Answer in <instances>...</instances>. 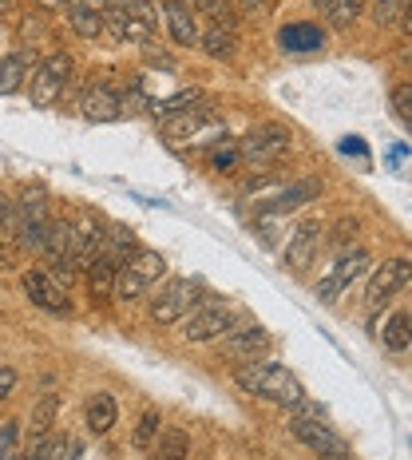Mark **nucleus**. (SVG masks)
Here are the masks:
<instances>
[{"label": "nucleus", "instance_id": "f257e3e1", "mask_svg": "<svg viewBox=\"0 0 412 460\" xmlns=\"http://www.w3.org/2000/svg\"><path fill=\"white\" fill-rule=\"evenodd\" d=\"M234 385L250 397H262L270 405H282V409H298L305 401V389L302 381L294 377L282 361H270V358H254V361H242L234 369Z\"/></svg>", "mask_w": 412, "mask_h": 460}, {"label": "nucleus", "instance_id": "f03ea898", "mask_svg": "<svg viewBox=\"0 0 412 460\" xmlns=\"http://www.w3.org/2000/svg\"><path fill=\"white\" fill-rule=\"evenodd\" d=\"M162 278H167V258H162L159 251H151V246H136V251L119 262V270H115V294L111 298L139 302L155 290Z\"/></svg>", "mask_w": 412, "mask_h": 460}, {"label": "nucleus", "instance_id": "7ed1b4c3", "mask_svg": "<svg viewBox=\"0 0 412 460\" xmlns=\"http://www.w3.org/2000/svg\"><path fill=\"white\" fill-rule=\"evenodd\" d=\"M290 433L302 440L310 453H318V460H349V445H345L341 433H333L329 420H325V409L321 405H310V401H302L298 413L290 420Z\"/></svg>", "mask_w": 412, "mask_h": 460}, {"label": "nucleus", "instance_id": "20e7f679", "mask_svg": "<svg viewBox=\"0 0 412 460\" xmlns=\"http://www.w3.org/2000/svg\"><path fill=\"white\" fill-rule=\"evenodd\" d=\"M238 147V159L246 163V167H254V171H270L274 163H282L285 155H290V147H294V131L285 128V123H258V128H250L242 139L234 143Z\"/></svg>", "mask_w": 412, "mask_h": 460}, {"label": "nucleus", "instance_id": "39448f33", "mask_svg": "<svg viewBox=\"0 0 412 460\" xmlns=\"http://www.w3.org/2000/svg\"><path fill=\"white\" fill-rule=\"evenodd\" d=\"M198 298H206L203 282H195V278H167V282L155 290V298H151L147 314L155 325H179L190 310H195Z\"/></svg>", "mask_w": 412, "mask_h": 460}, {"label": "nucleus", "instance_id": "423d86ee", "mask_svg": "<svg viewBox=\"0 0 412 460\" xmlns=\"http://www.w3.org/2000/svg\"><path fill=\"white\" fill-rule=\"evenodd\" d=\"M72 75H75V60L68 52L44 56V60L36 64V72H32V84H28V100H32L36 108H52V103L68 92Z\"/></svg>", "mask_w": 412, "mask_h": 460}, {"label": "nucleus", "instance_id": "0eeeda50", "mask_svg": "<svg viewBox=\"0 0 412 460\" xmlns=\"http://www.w3.org/2000/svg\"><path fill=\"white\" fill-rule=\"evenodd\" d=\"M238 322V310L223 298H198L195 310L183 318V338L203 345V341H218L230 325Z\"/></svg>", "mask_w": 412, "mask_h": 460}, {"label": "nucleus", "instance_id": "6e6552de", "mask_svg": "<svg viewBox=\"0 0 412 460\" xmlns=\"http://www.w3.org/2000/svg\"><path fill=\"white\" fill-rule=\"evenodd\" d=\"M369 266H373V254L369 251H361V246H357V251H345L337 262L329 266V274L318 282V290H313V294H318V302L333 305L353 282H357L361 274H369Z\"/></svg>", "mask_w": 412, "mask_h": 460}, {"label": "nucleus", "instance_id": "1a4fd4ad", "mask_svg": "<svg viewBox=\"0 0 412 460\" xmlns=\"http://www.w3.org/2000/svg\"><path fill=\"white\" fill-rule=\"evenodd\" d=\"M218 345H223V358L254 361V358H266V349L274 345V338L262 322H234L223 338H218Z\"/></svg>", "mask_w": 412, "mask_h": 460}, {"label": "nucleus", "instance_id": "9d476101", "mask_svg": "<svg viewBox=\"0 0 412 460\" xmlns=\"http://www.w3.org/2000/svg\"><path fill=\"white\" fill-rule=\"evenodd\" d=\"M412 286V274H408V258H392L385 262L377 274L369 278V290H365V310L369 314H381L385 305L397 298V294H405Z\"/></svg>", "mask_w": 412, "mask_h": 460}, {"label": "nucleus", "instance_id": "9b49d317", "mask_svg": "<svg viewBox=\"0 0 412 460\" xmlns=\"http://www.w3.org/2000/svg\"><path fill=\"white\" fill-rule=\"evenodd\" d=\"M75 108H80V115L88 123H115V119H123V95L111 80H92L80 92Z\"/></svg>", "mask_w": 412, "mask_h": 460}, {"label": "nucleus", "instance_id": "f8f14e48", "mask_svg": "<svg viewBox=\"0 0 412 460\" xmlns=\"http://www.w3.org/2000/svg\"><path fill=\"white\" fill-rule=\"evenodd\" d=\"M21 286H24L28 302L40 305V310H48V314H72L68 290H64V286L56 282L48 270H24L21 274Z\"/></svg>", "mask_w": 412, "mask_h": 460}, {"label": "nucleus", "instance_id": "ddd939ff", "mask_svg": "<svg viewBox=\"0 0 412 460\" xmlns=\"http://www.w3.org/2000/svg\"><path fill=\"white\" fill-rule=\"evenodd\" d=\"M321 243H325V230L321 223H302L298 230L290 234V243H285V270H294V274H305L313 262H318V251H321Z\"/></svg>", "mask_w": 412, "mask_h": 460}, {"label": "nucleus", "instance_id": "4468645a", "mask_svg": "<svg viewBox=\"0 0 412 460\" xmlns=\"http://www.w3.org/2000/svg\"><path fill=\"white\" fill-rule=\"evenodd\" d=\"M313 199H321V179H318V175H305V179H294L290 187H277V195L266 199V203L258 207V215H277V218H285V215H294L298 207L313 203Z\"/></svg>", "mask_w": 412, "mask_h": 460}, {"label": "nucleus", "instance_id": "2eb2a0df", "mask_svg": "<svg viewBox=\"0 0 412 460\" xmlns=\"http://www.w3.org/2000/svg\"><path fill=\"white\" fill-rule=\"evenodd\" d=\"M103 32H108L111 40H119V44H151V36H155V21H143V16L127 13L123 4H111L108 13H103Z\"/></svg>", "mask_w": 412, "mask_h": 460}, {"label": "nucleus", "instance_id": "dca6fc26", "mask_svg": "<svg viewBox=\"0 0 412 460\" xmlns=\"http://www.w3.org/2000/svg\"><path fill=\"white\" fill-rule=\"evenodd\" d=\"M103 230H108V223H103L100 215H92V210H83L80 223H72V266L75 270H83V266L103 251Z\"/></svg>", "mask_w": 412, "mask_h": 460}, {"label": "nucleus", "instance_id": "f3484780", "mask_svg": "<svg viewBox=\"0 0 412 460\" xmlns=\"http://www.w3.org/2000/svg\"><path fill=\"white\" fill-rule=\"evenodd\" d=\"M325 28L321 24H313V21H294V24H285L282 32H277V48L282 52H290V56H313V52H321L325 48Z\"/></svg>", "mask_w": 412, "mask_h": 460}, {"label": "nucleus", "instance_id": "a211bd4d", "mask_svg": "<svg viewBox=\"0 0 412 460\" xmlns=\"http://www.w3.org/2000/svg\"><path fill=\"white\" fill-rule=\"evenodd\" d=\"M162 24H167L171 44H179V48H198L203 24H198V16L187 8V0H179V4H162Z\"/></svg>", "mask_w": 412, "mask_h": 460}, {"label": "nucleus", "instance_id": "6ab92c4d", "mask_svg": "<svg viewBox=\"0 0 412 460\" xmlns=\"http://www.w3.org/2000/svg\"><path fill=\"white\" fill-rule=\"evenodd\" d=\"M13 215H16V234L24 226L48 223V190L44 187H24L21 199H13Z\"/></svg>", "mask_w": 412, "mask_h": 460}, {"label": "nucleus", "instance_id": "aec40b11", "mask_svg": "<svg viewBox=\"0 0 412 460\" xmlns=\"http://www.w3.org/2000/svg\"><path fill=\"white\" fill-rule=\"evenodd\" d=\"M198 48L210 56V60H230L238 52V28L226 24V21H215L210 28H203L198 36Z\"/></svg>", "mask_w": 412, "mask_h": 460}, {"label": "nucleus", "instance_id": "412c9836", "mask_svg": "<svg viewBox=\"0 0 412 460\" xmlns=\"http://www.w3.org/2000/svg\"><path fill=\"white\" fill-rule=\"evenodd\" d=\"M318 8H321V21L329 24L333 32H349V28L365 16L369 0H318Z\"/></svg>", "mask_w": 412, "mask_h": 460}, {"label": "nucleus", "instance_id": "4be33fe9", "mask_svg": "<svg viewBox=\"0 0 412 460\" xmlns=\"http://www.w3.org/2000/svg\"><path fill=\"white\" fill-rule=\"evenodd\" d=\"M115 270L119 266L111 262V258H103V254H95L88 266H83V278H88V294H92V302H111V294H115Z\"/></svg>", "mask_w": 412, "mask_h": 460}, {"label": "nucleus", "instance_id": "5701e85b", "mask_svg": "<svg viewBox=\"0 0 412 460\" xmlns=\"http://www.w3.org/2000/svg\"><path fill=\"white\" fill-rule=\"evenodd\" d=\"M198 103H206V92L203 88H183V92L167 95V100H151L147 115H155V119H171V115H183L190 108H198Z\"/></svg>", "mask_w": 412, "mask_h": 460}, {"label": "nucleus", "instance_id": "b1692460", "mask_svg": "<svg viewBox=\"0 0 412 460\" xmlns=\"http://www.w3.org/2000/svg\"><path fill=\"white\" fill-rule=\"evenodd\" d=\"M381 325H385V330H377L381 345H385L389 353H397V358H405L408 345H412V338H408V314H385Z\"/></svg>", "mask_w": 412, "mask_h": 460}, {"label": "nucleus", "instance_id": "393cba45", "mask_svg": "<svg viewBox=\"0 0 412 460\" xmlns=\"http://www.w3.org/2000/svg\"><path fill=\"white\" fill-rule=\"evenodd\" d=\"M115 417H119V405H115L111 393H95V397L88 401V409H83V420H88V429H92V433H100V437L111 433Z\"/></svg>", "mask_w": 412, "mask_h": 460}, {"label": "nucleus", "instance_id": "a878e982", "mask_svg": "<svg viewBox=\"0 0 412 460\" xmlns=\"http://www.w3.org/2000/svg\"><path fill=\"white\" fill-rule=\"evenodd\" d=\"M136 246H139V238H136V230H131V226H123V223H111L108 230H103V258H111V262L115 266H119L123 262V258H127L131 251H136Z\"/></svg>", "mask_w": 412, "mask_h": 460}, {"label": "nucleus", "instance_id": "bb28decb", "mask_svg": "<svg viewBox=\"0 0 412 460\" xmlns=\"http://www.w3.org/2000/svg\"><path fill=\"white\" fill-rule=\"evenodd\" d=\"M190 437L183 429H159L155 445H151V460H187Z\"/></svg>", "mask_w": 412, "mask_h": 460}, {"label": "nucleus", "instance_id": "cd10ccee", "mask_svg": "<svg viewBox=\"0 0 412 460\" xmlns=\"http://www.w3.org/2000/svg\"><path fill=\"white\" fill-rule=\"evenodd\" d=\"M56 413H60V397H56V393H44V397L32 405V413H28V433H32V440L52 433Z\"/></svg>", "mask_w": 412, "mask_h": 460}, {"label": "nucleus", "instance_id": "c85d7f7f", "mask_svg": "<svg viewBox=\"0 0 412 460\" xmlns=\"http://www.w3.org/2000/svg\"><path fill=\"white\" fill-rule=\"evenodd\" d=\"M68 24L80 40H100L103 36V16L88 13V8H80V4H68Z\"/></svg>", "mask_w": 412, "mask_h": 460}, {"label": "nucleus", "instance_id": "c756f323", "mask_svg": "<svg viewBox=\"0 0 412 460\" xmlns=\"http://www.w3.org/2000/svg\"><path fill=\"white\" fill-rule=\"evenodd\" d=\"M28 56H4L0 60V95H13V92H21V84H24V75H28Z\"/></svg>", "mask_w": 412, "mask_h": 460}, {"label": "nucleus", "instance_id": "7c9ffc66", "mask_svg": "<svg viewBox=\"0 0 412 460\" xmlns=\"http://www.w3.org/2000/svg\"><path fill=\"white\" fill-rule=\"evenodd\" d=\"M159 429H162V413H159V409H147V413L139 417L131 445H136V448H151V445H155V437H159Z\"/></svg>", "mask_w": 412, "mask_h": 460}, {"label": "nucleus", "instance_id": "2f4dec72", "mask_svg": "<svg viewBox=\"0 0 412 460\" xmlns=\"http://www.w3.org/2000/svg\"><path fill=\"white\" fill-rule=\"evenodd\" d=\"M210 171H218V175H230V171H238V147L230 139H223V143H215V147H210Z\"/></svg>", "mask_w": 412, "mask_h": 460}, {"label": "nucleus", "instance_id": "473e14b6", "mask_svg": "<svg viewBox=\"0 0 412 460\" xmlns=\"http://www.w3.org/2000/svg\"><path fill=\"white\" fill-rule=\"evenodd\" d=\"M408 8H412V0H373V21L381 28H389V24H397Z\"/></svg>", "mask_w": 412, "mask_h": 460}, {"label": "nucleus", "instance_id": "72a5a7b5", "mask_svg": "<svg viewBox=\"0 0 412 460\" xmlns=\"http://www.w3.org/2000/svg\"><path fill=\"white\" fill-rule=\"evenodd\" d=\"M392 115L400 119V128H412V84H397L392 88Z\"/></svg>", "mask_w": 412, "mask_h": 460}, {"label": "nucleus", "instance_id": "f704fd0d", "mask_svg": "<svg viewBox=\"0 0 412 460\" xmlns=\"http://www.w3.org/2000/svg\"><path fill=\"white\" fill-rule=\"evenodd\" d=\"M187 8L195 16H210V21H226V24H234L226 16V0H187Z\"/></svg>", "mask_w": 412, "mask_h": 460}, {"label": "nucleus", "instance_id": "c9c22d12", "mask_svg": "<svg viewBox=\"0 0 412 460\" xmlns=\"http://www.w3.org/2000/svg\"><path fill=\"white\" fill-rule=\"evenodd\" d=\"M123 95V115H143V111H147V95H143V84L136 80V84H131V88L127 92H119Z\"/></svg>", "mask_w": 412, "mask_h": 460}, {"label": "nucleus", "instance_id": "e433bc0d", "mask_svg": "<svg viewBox=\"0 0 412 460\" xmlns=\"http://www.w3.org/2000/svg\"><path fill=\"white\" fill-rule=\"evenodd\" d=\"M44 16H48V13H40V8H36V13H28V16H24V24H21V36H24L28 44H32L36 36L44 32Z\"/></svg>", "mask_w": 412, "mask_h": 460}, {"label": "nucleus", "instance_id": "4c0bfd02", "mask_svg": "<svg viewBox=\"0 0 412 460\" xmlns=\"http://www.w3.org/2000/svg\"><path fill=\"white\" fill-rule=\"evenodd\" d=\"M127 13H136V16H143V21H155V0H119Z\"/></svg>", "mask_w": 412, "mask_h": 460}, {"label": "nucleus", "instance_id": "58836bf2", "mask_svg": "<svg viewBox=\"0 0 412 460\" xmlns=\"http://www.w3.org/2000/svg\"><path fill=\"white\" fill-rule=\"evenodd\" d=\"M357 230H361L357 218H353V223H349V218H345V223L337 226V238H333V251H341V246H349V238H357Z\"/></svg>", "mask_w": 412, "mask_h": 460}, {"label": "nucleus", "instance_id": "ea45409f", "mask_svg": "<svg viewBox=\"0 0 412 460\" xmlns=\"http://www.w3.org/2000/svg\"><path fill=\"white\" fill-rule=\"evenodd\" d=\"M16 381H21V377H16L13 366H0V401L13 397V393H16Z\"/></svg>", "mask_w": 412, "mask_h": 460}, {"label": "nucleus", "instance_id": "a19ab883", "mask_svg": "<svg viewBox=\"0 0 412 460\" xmlns=\"http://www.w3.org/2000/svg\"><path fill=\"white\" fill-rule=\"evenodd\" d=\"M68 4H72V0H36V8H40V13H68Z\"/></svg>", "mask_w": 412, "mask_h": 460}, {"label": "nucleus", "instance_id": "79ce46f5", "mask_svg": "<svg viewBox=\"0 0 412 460\" xmlns=\"http://www.w3.org/2000/svg\"><path fill=\"white\" fill-rule=\"evenodd\" d=\"M341 151H349V155H353V151H357L361 159L369 155V147H365V143H361V139H341Z\"/></svg>", "mask_w": 412, "mask_h": 460}, {"label": "nucleus", "instance_id": "37998d69", "mask_svg": "<svg viewBox=\"0 0 412 460\" xmlns=\"http://www.w3.org/2000/svg\"><path fill=\"white\" fill-rule=\"evenodd\" d=\"M72 4H80V8H88V13H108V0H72Z\"/></svg>", "mask_w": 412, "mask_h": 460}, {"label": "nucleus", "instance_id": "c03bdc74", "mask_svg": "<svg viewBox=\"0 0 412 460\" xmlns=\"http://www.w3.org/2000/svg\"><path fill=\"white\" fill-rule=\"evenodd\" d=\"M8 215H13V199H8V195H4V190H0V223H4V218H8Z\"/></svg>", "mask_w": 412, "mask_h": 460}, {"label": "nucleus", "instance_id": "a18cd8bd", "mask_svg": "<svg viewBox=\"0 0 412 460\" xmlns=\"http://www.w3.org/2000/svg\"><path fill=\"white\" fill-rule=\"evenodd\" d=\"M13 4H16V0H0V16H4L8 8H13Z\"/></svg>", "mask_w": 412, "mask_h": 460}, {"label": "nucleus", "instance_id": "49530a36", "mask_svg": "<svg viewBox=\"0 0 412 460\" xmlns=\"http://www.w3.org/2000/svg\"><path fill=\"white\" fill-rule=\"evenodd\" d=\"M242 8H262V0H242Z\"/></svg>", "mask_w": 412, "mask_h": 460}, {"label": "nucleus", "instance_id": "de8ad7c7", "mask_svg": "<svg viewBox=\"0 0 412 460\" xmlns=\"http://www.w3.org/2000/svg\"><path fill=\"white\" fill-rule=\"evenodd\" d=\"M155 4H179V0H155Z\"/></svg>", "mask_w": 412, "mask_h": 460}]
</instances>
